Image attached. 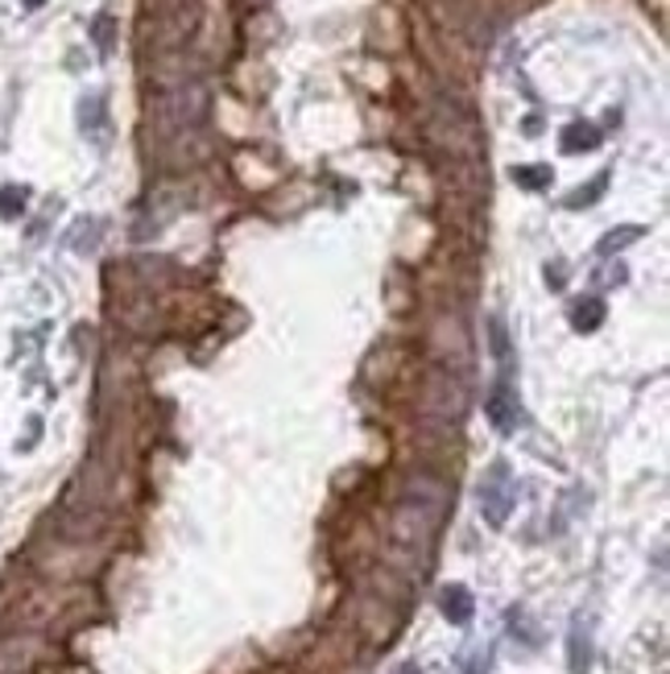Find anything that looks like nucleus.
<instances>
[{
    "label": "nucleus",
    "instance_id": "12",
    "mask_svg": "<svg viewBox=\"0 0 670 674\" xmlns=\"http://www.w3.org/2000/svg\"><path fill=\"white\" fill-rule=\"evenodd\" d=\"M402 674H414V666H406V671H402Z\"/></svg>",
    "mask_w": 670,
    "mask_h": 674
},
{
    "label": "nucleus",
    "instance_id": "10",
    "mask_svg": "<svg viewBox=\"0 0 670 674\" xmlns=\"http://www.w3.org/2000/svg\"><path fill=\"white\" fill-rule=\"evenodd\" d=\"M21 207H25V191H21V186H4V191H0V216L13 219V216H21Z\"/></svg>",
    "mask_w": 670,
    "mask_h": 674
},
{
    "label": "nucleus",
    "instance_id": "7",
    "mask_svg": "<svg viewBox=\"0 0 670 674\" xmlns=\"http://www.w3.org/2000/svg\"><path fill=\"white\" fill-rule=\"evenodd\" d=\"M596 145H601V129H592L584 120H575V124L563 129V150L568 153H584V150H596Z\"/></svg>",
    "mask_w": 670,
    "mask_h": 674
},
{
    "label": "nucleus",
    "instance_id": "6",
    "mask_svg": "<svg viewBox=\"0 0 670 674\" xmlns=\"http://www.w3.org/2000/svg\"><path fill=\"white\" fill-rule=\"evenodd\" d=\"M439 605H443V617H447V621H455V624H468V621H472V591H468L464 584H451V588H443Z\"/></svg>",
    "mask_w": 670,
    "mask_h": 674
},
{
    "label": "nucleus",
    "instance_id": "1",
    "mask_svg": "<svg viewBox=\"0 0 670 674\" xmlns=\"http://www.w3.org/2000/svg\"><path fill=\"white\" fill-rule=\"evenodd\" d=\"M447 513V489L439 480H410V492L406 501L394 509V522H389V539L402 546V551H414L422 555L430 542H435V530Z\"/></svg>",
    "mask_w": 670,
    "mask_h": 674
},
{
    "label": "nucleus",
    "instance_id": "3",
    "mask_svg": "<svg viewBox=\"0 0 670 674\" xmlns=\"http://www.w3.org/2000/svg\"><path fill=\"white\" fill-rule=\"evenodd\" d=\"M514 501H517V485L514 476H509V464H493V472L484 476L481 485V513L488 518V525H505Z\"/></svg>",
    "mask_w": 670,
    "mask_h": 674
},
{
    "label": "nucleus",
    "instance_id": "13",
    "mask_svg": "<svg viewBox=\"0 0 670 674\" xmlns=\"http://www.w3.org/2000/svg\"><path fill=\"white\" fill-rule=\"evenodd\" d=\"M25 4H42V0H25Z\"/></svg>",
    "mask_w": 670,
    "mask_h": 674
},
{
    "label": "nucleus",
    "instance_id": "8",
    "mask_svg": "<svg viewBox=\"0 0 670 674\" xmlns=\"http://www.w3.org/2000/svg\"><path fill=\"white\" fill-rule=\"evenodd\" d=\"M601 319H604V303L601 298H580V303L571 306V327L575 331H596L601 327Z\"/></svg>",
    "mask_w": 670,
    "mask_h": 674
},
{
    "label": "nucleus",
    "instance_id": "4",
    "mask_svg": "<svg viewBox=\"0 0 670 674\" xmlns=\"http://www.w3.org/2000/svg\"><path fill=\"white\" fill-rule=\"evenodd\" d=\"M488 418H493V426H497L501 435H514L517 426L526 422V410H521V402H517V393L509 389L505 377H501L497 385H493V393H488Z\"/></svg>",
    "mask_w": 670,
    "mask_h": 674
},
{
    "label": "nucleus",
    "instance_id": "2",
    "mask_svg": "<svg viewBox=\"0 0 670 674\" xmlns=\"http://www.w3.org/2000/svg\"><path fill=\"white\" fill-rule=\"evenodd\" d=\"M422 414L435 422H455V418H464V410H468V393L464 385L451 377L447 369H435L427 377V385H422Z\"/></svg>",
    "mask_w": 670,
    "mask_h": 674
},
{
    "label": "nucleus",
    "instance_id": "11",
    "mask_svg": "<svg viewBox=\"0 0 670 674\" xmlns=\"http://www.w3.org/2000/svg\"><path fill=\"white\" fill-rule=\"evenodd\" d=\"M641 237V228H625V232H608V237L601 240V253H613V249H620L625 240H634Z\"/></svg>",
    "mask_w": 670,
    "mask_h": 674
},
{
    "label": "nucleus",
    "instance_id": "5",
    "mask_svg": "<svg viewBox=\"0 0 670 674\" xmlns=\"http://www.w3.org/2000/svg\"><path fill=\"white\" fill-rule=\"evenodd\" d=\"M42 662V641L37 638H9L0 641V674H25Z\"/></svg>",
    "mask_w": 670,
    "mask_h": 674
},
{
    "label": "nucleus",
    "instance_id": "9",
    "mask_svg": "<svg viewBox=\"0 0 670 674\" xmlns=\"http://www.w3.org/2000/svg\"><path fill=\"white\" fill-rule=\"evenodd\" d=\"M550 178H554L550 166H514V183H521L526 191H542Z\"/></svg>",
    "mask_w": 670,
    "mask_h": 674
}]
</instances>
